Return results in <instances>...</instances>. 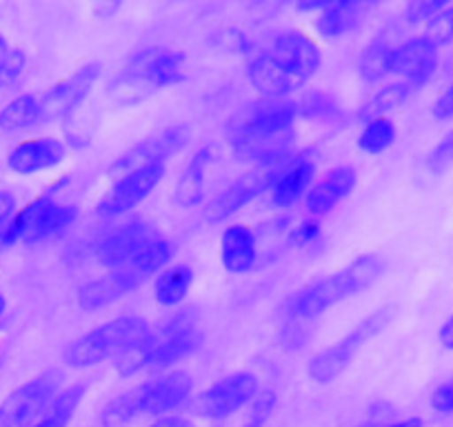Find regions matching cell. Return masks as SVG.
Segmentation results:
<instances>
[{"label":"cell","instance_id":"6da1fadb","mask_svg":"<svg viewBox=\"0 0 453 427\" xmlns=\"http://www.w3.org/2000/svg\"><path fill=\"white\" fill-rule=\"evenodd\" d=\"M296 103L263 98L242 107L226 132L238 159L258 163L260 169H280L294 159Z\"/></svg>","mask_w":453,"mask_h":427},{"label":"cell","instance_id":"7a4b0ae2","mask_svg":"<svg viewBox=\"0 0 453 427\" xmlns=\"http://www.w3.org/2000/svg\"><path fill=\"white\" fill-rule=\"evenodd\" d=\"M322 63L320 47L303 32H285L250 63V82L263 98L282 100L303 87Z\"/></svg>","mask_w":453,"mask_h":427},{"label":"cell","instance_id":"3957f363","mask_svg":"<svg viewBox=\"0 0 453 427\" xmlns=\"http://www.w3.org/2000/svg\"><path fill=\"white\" fill-rule=\"evenodd\" d=\"M382 272H385V260L380 256L363 254L351 260L345 269L309 283L304 290L287 300V328L294 332V337H304V325L313 323L334 305L376 285Z\"/></svg>","mask_w":453,"mask_h":427},{"label":"cell","instance_id":"277c9868","mask_svg":"<svg viewBox=\"0 0 453 427\" xmlns=\"http://www.w3.org/2000/svg\"><path fill=\"white\" fill-rule=\"evenodd\" d=\"M203 343V332L198 330L194 309H182L176 316L167 318V323L158 332H150L134 350L120 356L116 368L120 377H134L142 369H169L178 361L194 354Z\"/></svg>","mask_w":453,"mask_h":427},{"label":"cell","instance_id":"5b68a950","mask_svg":"<svg viewBox=\"0 0 453 427\" xmlns=\"http://www.w3.org/2000/svg\"><path fill=\"white\" fill-rule=\"evenodd\" d=\"M191 381L185 369H172L151 381L142 383L136 390L116 396L103 412L104 427H125L141 416H165L189 399Z\"/></svg>","mask_w":453,"mask_h":427},{"label":"cell","instance_id":"8992f818","mask_svg":"<svg viewBox=\"0 0 453 427\" xmlns=\"http://www.w3.org/2000/svg\"><path fill=\"white\" fill-rule=\"evenodd\" d=\"M187 56L180 50L169 47H147L132 56L111 85V94L119 103H136L163 87L176 85L185 76Z\"/></svg>","mask_w":453,"mask_h":427},{"label":"cell","instance_id":"52a82bcc","mask_svg":"<svg viewBox=\"0 0 453 427\" xmlns=\"http://www.w3.org/2000/svg\"><path fill=\"white\" fill-rule=\"evenodd\" d=\"M150 323L141 316L113 318L72 341L63 359L69 368L87 369L109 359H120L150 334Z\"/></svg>","mask_w":453,"mask_h":427},{"label":"cell","instance_id":"ba28073f","mask_svg":"<svg viewBox=\"0 0 453 427\" xmlns=\"http://www.w3.org/2000/svg\"><path fill=\"white\" fill-rule=\"evenodd\" d=\"M394 314V307H382L378 309V312L369 314L365 321H360V323L356 325L354 332H349L345 338H340L335 345L326 347V350H322L320 354H316L309 361V378L320 383V385L335 381L340 374L345 372V369L354 363L356 356L360 354V350H363L369 341H373V338L391 323Z\"/></svg>","mask_w":453,"mask_h":427},{"label":"cell","instance_id":"9c48e42d","mask_svg":"<svg viewBox=\"0 0 453 427\" xmlns=\"http://www.w3.org/2000/svg\"><path fill=\"white\" fill-rule=\"evenodd\" d=\"M78 209L73 205H65L54 200L51 196H38L32 203L25 205L19 214H14L12 223L7 225L3 237L7 247L16 241H23L27 245L54 238L72 228L76 221Z\"/></svg>","mask_w":453,"mask_h":427},{"label":"cell","instance_id":"30bf717a","mask_svg":"<svg viewBox=\"0 0 453 427\" xmlns=\"http://www.w3.org/2000/svg\"><path fill=\"white\" fill-rule=\"evenodd\" d=\"M60 392L58 372H45L23 383L0 403V427H34Z\"/></svg>","mask_w":453,"mask_h":427},{"label":"cell","instance_id":"8fae6325","mask_svg":"<svg viewBox=\"0 0 453 427\" xmlns=\"http://www.w3.org/2000/svg\"><path fill=\"white\" fill-rule=\"evenodd\" d=\"M258 394V378L251 372H234L209 385L196 399L194 409L209 421H222L251 403Z\"/></svg>","mask_w":453,"mask_h":427},{"label":"cell","instance_id":"7c38bea8","mask_svg":"<svg viewBox=\"0 0 453 427\" xmlns=\"http://www.w3.org/2000/svg\"><path fill=\"white\" fill-rule=\"evenodd\" d=\"M163 178L165 163L132 169V172L123 174L119 181L109 187V191L100 198L96 209H98L100 216H107V219H111V216H123V214L136 209L142 200H147V196L160 185Z\"/></svg>","mask_w":453,"mask_h":427},{"label":"cell","instance_id":"4fadbf2b","mask_svg":"<svg viewBox=\"0 0 453 427\" xmlns=\"http://www.w3.org/2000/svg\"><path fill=\"white\" fill-rule=\"evenodd\" d=\"M187 141H189V132L182 125L167 128L163 132L154 134V136L142 138L132 150H127L123 156L113 160L111 174H120L123 176V174L132 172V169L145 167V165L165 163V159L176 154L178 150H182L187 145Z\"/></svg>","mask_w":453,"mask_h":427},{"label":"cell","instance_id":"5bb4252c","mask_svg":"<svg viewBox=\"0 0 453 427\" xmlns=\"http://www.w3.org/2000/svg\"><path fill=\"white\" fill-rule=\"evenodd\" d=\"M100 63H87L82 67H78L67 81H60L58 85L51 87L50 91H45L41 98L42 112H45V123L47 120L65 119V116L72 114L78 105L89 96L91 87L96 85L100 76Z\"/></svg>","mask_w":453,"mask_h":427},{"label":"cell","instance_id":"9a60e30c","mask_svg":"<svg viewBox=\"0 0 453 427\" xmlns=\"http://www.w3.org/2000/svg\"><path fill=\"white\" fill-rule=\"evenodd\" d=\"M273 169H258L247 176H238L236 181L229 182L222 191L213 196V200L207 207L209 223H222L236 212H241L245 205L258 198L265 190H269L273 182Z\"/></svg>","mask_w":453,"mask_h":427},{"label":"cell","instance_id":"2e32d148","mask_svg":"<svg viewBox=\"0 0 453 427\" xmlns=\"http://www.w3.org/2000/svg\"><path fill=\"white\" fill-rule=\"evenodd\" d=\"M438 69V45L429 36L409 38L394 51V72L400 81L420 89L434 78Z\"/></svg>","mask_w":453,"mask_h":427},{"label":"cell","instance_id":"e0dca14e","mask_svg":"<svg viewBox=\"0 0 453 427\" xmlns=\"http://www.w3.org/2000/svg\"><path fill=\"white\" fill-rule=\"evenodd\" d=\"M160 234L147 221H132V223L120 225L113 229L109 237L103 238L98 245V260L109 269H116L120 265L129 263L141 250H145L151 241H156Z\"/></svg>","mask_w":453,"mask_h":427},{"label":"cell","instance_id":"ac0fdd59","mask_svg":"<svg viewBox=\"0 0 453 427\" xmlns=\"http://www.w3.org/2000/svg\"><path fill=\"white\" fill-rule=\"evenodd\" d=\"M65 156H67V145L58 138H27L12 150L7 165L12 172L20 174V176H32V174L58 167Z\"/></svg>","mask_w":453,"mask_h":427},{"label":"cell","instance_id":"d6986e66","mask_svg":"<svg viewBox=\"0 0 453 427\" xmlns=\"http://www.w3.org/2000/svg\"><path fill=\"white\" fill-rule=\"evenodd\" d=\"M316 176V163L309 154H300L289 163L276 169L272 182V200L276 207H294L307 191L311 190V181Z\"/></svg>","mask_w":453,"mask_h":427},{"label":"cell","instance_id":"ffe728a7","mask_svg":"<svg viewBox=\"0 0 453 427\" xmlns=\"http://www.w3.org/2000/svg\"><path fill=\"white\" fill-rule=\"evenodd\" d=\"M138 287H141V283L127 268L109 269L104 276L94 278L78 290V305L85 312H98V309L109 307L123 296L132 294Z\"/></svg>","mask_w":453,"mask_h":427},{"label":"cell","instance_id":"44dd1931","mask_svg":"<svg viewBox=\"0 0 453 427\" xmlns=\"http://www.w3.org/2000/svg\"><path fill=\"white\" fill-rule=\"evenodd\" d=\"M356 182H358V174L351 165H340V167L331 169L304 196V205H307L309 214H313V216L329 214L331 209L338 207L356 190Z\"/></svg>","mask_w":453,"mask_h":427},{"label":"cell","instance_id":"7402d4cb","mask_svg":"<svg viewBox=\"0 0 453 427\" xmlns=\"http://www.w3.org/2000/svg\"><path fill=\"white\" fill-rule=\"evenodd\" d=\"M222 268L229 274H247L258 260L256 234L247 225H229L220 238Z\"/></svg>","mask_w":453,"mask_h":427},{"label":"cell","instance_id":"603a6c76","mask_svg":"<svg viewBox=\"0 0 453 427\" xmlns=\"http://www.w3.org/2000/svg\"><path fill=\"white\" fill-rule=\"evenodd\" d=\"M365 3H351V0H340V3H329L320 14L316 16V32L322 38H342L345 34L354 32L363 20Z\"/></svg>","mask_w":453,"mask_h":427},{"label":"cell","instance_id":"cb8c5ba5","mask_svg":"<svg viewBox=\"0 0 453 427\" xmlns=\"http://www.w3.org/2000/svg\"><path fill=\"white\" fill-rule=\"evenodd\" d=\"M211 159V147H203V150L196 151L194 159H191L189 163H187V167L182 169L176 185V203L180 205V207H196V205H200L204 200V176H207Z\"/></svg>","mask_w":453,"mask_h":427},{"label":"cell","instance_id":"d4e9b609","mask_svg":"<svg viewBox=\"0 0 453 427\" xmlns=\"http://www.w3.org/2000/svg\"><path fill=\"white\" fill-rule=\"evenodd\" d=\"M45 123V112L38 96L25 94L12 100L5 110L0 112V129L3 132H27Z\"/></svg>","mask_w":453,"mask_h":427},{"label":"cell","instance_id":"484cf974","mask_svg":"<svg viewBox=\"0 0 453 427\" xmlns=\"http://www.w3.org/2000/svg\"><path fill=\"white\" fill-rule=\"evenodd\" d=\"M191 285H194V269L187 263H176L158 274L154 285V299L163 307H176L187 299Z\"/></svg>","mask_w":453,"mask_h":427},{"label":"cell","instance_id":"4316f807","mask_svg":"<svg viewBox=\"0 0 453 427\" xmlns=\"http://www.w3.org/2000/svg\"><path fill=\"white\" fill-rule=\"evenodd\" d=\"M413 94H416V89H413L409 82H391V85L382 87L378 94H373L372 98L365 103V107L360 110V120H363V123H369V120L387 119L389 112L398 110L400 105L407 103Z\"/></svg>","mask_w":453,"mask_h":427},{"label":"cell","instance_id":"83f0119b","mask_svg":"<svg viewBox=\"0 0 453 427\" xmlns=\"http://www.w3.org/2000/svg\"><path fill=\"white\" fill-rule=\"evenodd\" d=\"M85 394V383H73V385L65 387L58 394V399H56L54 403H51V408L47 409L45 416H42L34 427H67L69 423H72V418L76 416Z\"/></svg>","mask_w":453,"mask_h":427},{"label":"cell","instance_id":"f1b7e54d","mask_svg":"<svg viewBox=\"0 0 453 427\" xmlns=\"http://www.w3.org/2000/svg\"><path fill=\"white\" fill-rule=\"evenodd\" d=\"M394 51L395 47H391L385 41H373L367 50L360 56V74H363L365 81H382V78L389 76L394 72Z\"/></svg>","mask_w":453,"mask_h":427},{"label":"cell","instance_id":"f546056e","mask_svg":"<svg viewBox=\"0 0 453 427\" xmlns=\"http://www.w3.org/2000/svg\"><path fill=\"white\" fill-rule=\"evenodd\" d=\"M395 143V125L389 119H376L365 123L358 136V147L365 154H382Z\"/></svg>","mask_w":453,"mask_h":427},{"label":"cell","instance_id":"4dcf8cb0","mask_svg":"<svg viewBox=\"0 0 453 427\" xmlns=\"http://www.w3.org/2000/svg\"><path fill=\"white\" fill-rule=\"evenodd\" d=\"M25 65H27L25 51L19 50L16 45H12V43L0 34V89L14 85L20 78V74L25 72Z\"/></svg>","mask_w":453,"mask_h":427},{"label":"cell","instance_id":"1f68e13d","mask_svg":"<svg viewBox=\"0 0 453 427\" xmlns=\"http://www.w3.org/2000/svg\"><path fill=\"white\" fill-rule=\"evenodd\" d=\"M296 110L309 120H331L340 116L335 100L329 94H325V91H311V94H307L296 105Z\"/></svg>","mask_w":453,"mask_h":427},{"label":"cell","instance_id":"d6a6232c","mask_svg":"<svg viewBox=\"0 0 453 427\" xmlns=\"http://www.w3.org/2000/svg\"><path fill=\"white\" fill-rule=\"evenodd\" d=\"M278 396L273 390H263L256 394V399L250 403L247 409V418L242 423V427H265L272 418L273 409H276Z\"/></svg>","mask_w":453,"mask_h":427},{"label":"cell","instance_id":"836d02e7","mask_svg":"<svg viewBox=\"0 0 453 427\" xmlns=\"http://www.w3.org/2000/svg\"><path fill=\"white\" fill-rule=\"evenodd\" d=\"M453 165V129L451 132L444 134L442 138H440L438 145L431 150V154L426 156V169H429L431 174H444L449 167Z\"/></svg>","mask_w":453,"mask_h":427},{"label":"cell","instance_id":"e575fe53","mask_svg":"<svg viewBox=\"0 0 453 427\" xmlns=\"http://www.w3.org/2000/svg\"><path fill=\"white\" fill-rule=\"evenodd\" d=\"M429 38L435 41V45L440 43L453 41V5H447L434 20L429 23Z\"/></svg>","mask_w":453,"mask_h":427},{"label":"cell","instance_id":"d590c367","mask_svg":"<svg viewBox=\"0 0 453 427\" xmlns=\"http://www.w3.org/2000/svg\"><path fill=\"white\" fill-rule=\"evenodd\" d=\"M444 7H447V3H440V0H434V3H413V5L407 7V19L409 23L429 25Z\"/></svg>","mask_w":453,"mask_h":427},{"label":"cell","instance_id":"8d00e7d4","mask_svg":"<svg viewBox=\"0 0 453 427\" xmlns=\"http://www.w3.org/2000/svg\"><path fill=\"white\" fill-rule=\"evenodd\" d=\"M431 408L438 414H453V378L438 387L431 396Z\"/></svg>","mask_w":453,"mask_h":427},{"label":"cell","instance_id":"74e56055","mask_svg":"<svg viewBox=\"0 0 453 427\" xmlns=\"http://www.w3.org/2000/svg\"><path fill=\"white\" fill-rule=\"evenodd\" d=\"M434 116L438 120H451L453 119V81L442 94L438 96V100L434 103Z\"/></svg>","mask_w":453,"mask_h":427},{"label":"cell","instance_id":"f35d334b","mask_svg":"<svg viewBox=\"0 0 453 427\" xmlns=\"http://www.w3.org/2000/svg\"><path fill=\"white\" fill-rule=\"evenodd\" d=\"M16 212V198L12 191L0 190V232H5L7 225L12 223Z\"/></svg>","mask_w":453,"mask_h":427},{"label":"cell","instance_id":"ab89813d","mask_svg":"<svg viewBox=\"0 0 453 427\" xmlns=\"http://www.w3.org/2000/svg\"><path fill=\"white\" fill-rule=\"evenodd\" d=\"M318 237H320V225H318L316 221H304V223H300V228L294 232V243L296 245H309V243L316 241Z\"/></svg>","mask_w":453,"mask_h":427},{"label":"cell","instance_id":"60d3db41","mask_svg":"<svg viewBox=\"0 0 453 427\" xmlns=\"http://www.w3.org/2000/svg\"><path fill=\"white\" fill-rule=\"evenodd\" d=\"M438 341L444 350H453V316H449L438 332Z\"/></svg>","mask_w":453,"mask_h":427},{"label":"cell","instance_id":"b9f144b4","mask_svg":"<svg viewBox=\"0 0 453 427\" xmlns=\"http://www.w3.org/2000/svg\"><path fill=\"white\" fill-rule=\"evenodd\" d=\"M151 427H191V423L185 421V418H180V416H163V418H158V421H156Z\"/></svg>","mask_w":453,"mask_h":427},{"label":"cell","instance_id":"7bdbcfd3","mask_svg":"<svg viewBox=\"0 0 453 427\" xmlns=\"http://www.w3.org/2000/svg\"><path fill=\"white\" fill-rule=\"evenodd\" d=\"M387 427H422L420 418H407V421H400V423H391Z\"/></svg>","mask_w":453,"mask_h":427},{"label":"cell","instance_id":"ee69618b","mask_svg":"<svg viewBox=\"0 0 453 427\" xmlns=\"http://www.w3.org/2000/svg\"><path fill=\"white\" fill-rule=\"evenodd\" d=\"M5 307H7V300H5V296L0 294V316L5 314Z\"/></svg>","mask_w":453,"mask_h":427},{"label":"cell","instance_id":"f6af8a7d","mask_svg":"<svg viewBox=\"0 0 453 427\" xmlns=\"http://www.w3.org/2000/svg\"><path fill=\"white\" fill-rule=\"evenodd\" d=\"M7 247V243H5V237H3V232H0V252L5 250Z\"/></svg>","mask_w":453,"mask_h":427}]
</instances>
